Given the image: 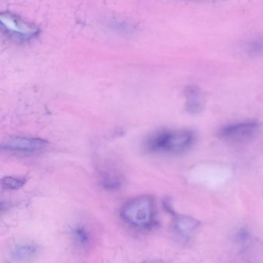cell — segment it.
I'll use <instances>...</instances> for the list:
<instances>
[{"label":"cell","instance_id":"obj_1","mask_svg":"<svg viewBox=\"0 0 263 263\" xmlns=\"http://www.w3.org/2000/svg\"><path fill=\"white\" fill-rule=\"evenodd\" d=\"M196 140L194 133L190 130H161L150 135L145 142L149 153L181 154L190 149Z\"/></svg>","mask_w":263,"mask_h":263},{"label":"cell","instance_id":"obj_2","mask_svg":"<svg viewBox=\"0 0 263 263\" xmlns=\"http://www.w3.org/2000/svg\"><path fill=\"white\" fill-rule=\"evenodd\" d=\"M120 214L124 222L133 228L149 229L154 224L156 216L154 199L147 195L134 198L123 205Z\"/></svg>","mask_w":263,"mask_h":263},{"label":"cell","instance_id":"obj_3","mask_svg":"<svg viewBox=\"0 0 263 263\" xmlns=\"http://www.w3.org/2000/svg\"><path fill=\"white\" fill-rule=\"evenodd\" d=\"M0 30L20 42L30 41L38 36L40 32L35 25L9 12H0Z\"/></svg>","mask_w":263,"mask_h":263},{"label":"cell","instance_id":"obj_4","mask_svg":"<svg viewBox=\"0 0 263 263\" xmlns=\"http://www.w3.org/2000/svg\"><path fill=\"white\" fill-rule=\"evenodd\" d=\"M49 142L41 138L15 137L0 145V150L12 154L32 156L40 154L47 148Z\"/></svg>","mask_w":263,"mask_h":263},{"label":"cell","instance_id":"obj_5","mask_svg":"<svg viewBox=\"0 0 263 263\" xmlns=\"http://www.w3.org/2000/svg\"><path fill=\"white\" fill-rule=\"evenodd\" d=\"M259 127L260 125L256 120L230 123L219 129V136L221 139L230 142H245L254 137L259 132Z\"/></svg>","mask_w":263,"mask_h":263},{"label":"cell","instance_id":"obj_6","mask_svg":"<svg viewBox=\"0 0 263 263\" xmlns=\"http://www.w3.org/2000/svg\"><path fill=\"white\" fill-rule=\"evenodd\" d=\"M173 216L175 231L179 237L188 240L199 227V221L186 215L174 214Z\"/></svg>","mask_w":263,"mask_h":263},{"label":"cell","instance_id":"obj_7","mask_svg":"<svg viewBox=\"0 0 263 263\" xmlns=\"http://www.w3.org/2000/svg\"><path fill=\"white\" fill-rule=\"evenodd\" d=\"M185 109L191 114H200L205 106L202 90L196 86H189L185 89Z\"/></svg>","mask_w":263,"mask_h":263},{"label":"cell","instance_id":"obj_8","mask_svg":"<svg viewBox=\"0 0 263 263\" xmlns=\"http://www.w3.org/2000/svg\"><path fill=\"white\" fill-rule=\"evenodd\" d=\"M37 252L38 247L36 246L28 244L17 247L12 253V256L17 262H29L36 256Z\"/></svg>","mask_w":263,"mask_h":263},{"label":"cell","instance_id":"obj_9","mask_svg":"<svg viewBox=\"0 0 263 263\" xmlns=\"http://www.w3.org/2000/svg\"><path fill=\"white\" fill-rule=\"evenodd\" d=\"M102 185L107 190H115L120 188L122 185L121 177L115 172H104L101 175Z\"/></svg>","mask_w":263,"mask_h":263},{"label":"cell","instance_id":"obj_10","mask_svg":"<svg viewBox=\"0 0 263 263\" xmlns=\"http://www.w3.org/2000/svg\"><path fill=\"white\" fill-rule=\"evenodd\" d=\"M73 239L77 246L81 248H86L90 242V234L83 227H77L72 231Z\"/></svg>","mask_w":263,"mask_h":263},{"label":"cell","instance_id":"obj_11","mask_svg":"<svg viewBox=\"0 0 263 263\" xmlns=\"http://www.w3.org/2000/svg\"><path fill=\"white\" fill-rule=\"evenodd\" d=\"M26 183V180L22 178L14 176H6L0 181L2 187L9 190H17L21 189Z\"/></svg>","mask_w":263,"mask_h":263},{"label":"cell","instance_id":"obj_12","mask_svg":"<svg viewBox=\"0 0 263 263\" xmlns=\"http://www.w3.org/2000/svg\"><path fill=\"white\" fill-rule=\"evenodd\" d=\"M249 52L253 55H259L263 52V42L256 41L249 46Z\"/></svg>","mask_w":263,"mask_h":263},{"label":"cell","instance_id":"obj_13","mask_svg":"<svg viewBox=\"0 0 263 263\" xmlns=\"http://www.w3.org/2000/svg\"><path fill=\"white\" fill-rule=\"evenodd\" d=\"M5 209H6V203H5L4 201H3L0 199V213H1L2 211H3Z\"/></svg>","mask_w":263,"mask_h":263},{"label":"cell","instance_id":"obj_14","mask_svg":"<svg viewBox=\"0 0 263 263\" xmlns=\"http://www.w3.org/2000/svg\"><path fill=\"white\" fill-rule=\"evenodd\" d=\"M143 263H162L159 262V261H148V262H145Z\"/></svg>","mask_w":263,"mask_h":263}]
</instances>
